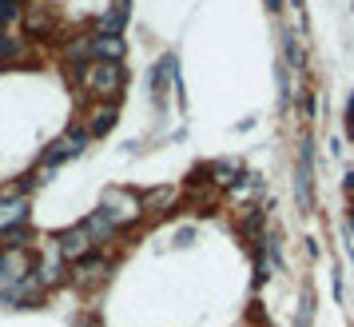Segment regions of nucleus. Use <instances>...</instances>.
<instances>
[{"instance_id":"9d476101","label":"nucleus","mask_w":354,"mask_h":327,"mask_svg":"<svg viewBox=\"0 0 354 327\" xmlns=\"http://www.w3.org/2000/svg\"><path fill=\"white\" fill-rule=\"evenodd\" d=\"M287 60H290V64H303V52H299L295 40H287Z\"/></svg>"},{"instance_id":"f03ea898","label":"nucleus","mask_w":354,"mask_h":327,"mask_svg":"<svg viewBox=\"0 0 354 327\" xmlns=\"http://www.w3.org/2000/svg\"><path fill=\"white\" fill-rule=\"evenodd\" d=\"M140 204H144V200L131 196V192H108V196H104V204H100L96 212L104 215L108 224H112V231H120V228H128L131 220L140 215Z\"/></svg>"},{"instance_id":"0eeeda50","label":"nucleus","mask_w":354,"mask_h":327,"mask_svg":"<svg viewBox=\"0 0 354 327\" xmlns=\"http://www.w3.org/2000/svg\"><path fill=\"white\" fill-rule=\"evenodd\" d=\"M108 272V263L100 260V256H84V260H76V279L80 283H92V279H100Z\"/></svg>"},{"instance_id":"6e6552de","label":"nucleus","mask_w":354,"mask_h":327,"mask_svg":"<svg viewBox=\"0 0 354 327\" xmlns=\"http://www.w3.org/2000/svg\"><path fill=\"white\" fill-rule=\"evenodd\" d=\"M112 124H115V108H104V112L96 116V124H92V132H88V136H104Z\"/></svg>"},{"instance_id":"1a4fd4ad","label":"nucleus","mask_w":354,"mask_h":327,"mask_svg":"<svg viewBox=\"0 0 354 327\" xmlns=\"http://www.w3.org/2000/svg\"><path fill=\"white\" fill-rule=\"evenodd\" d=\"M17 12H20L17 0H0V33H4V24H12V20H17Z\"/></svg>"},{"instance_id":"9b49d317","label":"nucleus","mask_w":354,"mask_h":327,"mask_svg":"<svg viewBox=\"0 0 354 327\" xmlns=\"http://www.w3.org/2000/svg\"><path fill=\"white\" fill-rule=\"evenodd\" d=\"M4 272H8V260H4V251H0V276H4Z\"/></svg>"},{"instance_id":"7ed1b4c3","label":"nucleus","mask_w":354,"mask_h":327,"mask_svg":"<svg viewBox=\"0 0 354 327\" xmlns=\"http://www.w3.org/2000/svg\"><path fill=\"white\" fill-rule=\"evenodd\" d=\"M84 140H88V132H72V136H64L56 148H48L44 168H56V164H64V160H72V156H80V152H84Z\"/></svg>"},{"instance_id":"ddd939ff","label":"nucleus","mask_w":354,"mask_h":327,"mask_svg":"<svg viewBox=\"0 0 354 327\" xmlns=\"http://www.w3.org/2000/svg\"><path fill=\"white\" fill-rule=\"evenodd\" d=\"M267 4H271V12H274V8H279V0H267Z\"/></svg>"},{"instance_id":"20e7f679","label":"nucleus","mask_w":354,"mask_h":327,"mask_svg":"<svg viewBox=\"0 0 354 327\" xmlns=\"http://www.w3.org/2000/svg\"><path fill=\"white\" fill-rule=\"evenodd\" d=\"M96 244V240H92V236H88V228H72V231H64V236H60V256H64V260H84V256H88V247Z\"/></svg>"},{"instance_id":"39448f33","label":"nucleus","mask_w":354,"mask_h":327,"mask_svg":"<svg viewBox=\"0 0 354 327\" xmlns=\"http://www.w3.org/2000/svg\"><path fill=\"white\" fill-rule=\"evenodd\" d=\"M295 196L299 208H310V140L299 148V172H295Z\"/></svg>"},{"instance_id":"f257e3e1","label":"nucleus","mask_w":354,"mask_h":327,"mask_svg":"<svg viewBox=\"0 0 354 327\" xmlns=\"http://www.w3.org/2000/svg\"><path fill=\"white\" fill-rule=\"evenodd\" d=\"M80 76H84V88L96 92V96H112V92L124 88V68L115 60H92V64L80 68Z\"/></svg>"},{"instance_id":"4468645a","label":"nucleus","mask_w":354,"mask_h":327,"mask_svg":"<svg viewBox=\"0 0 354 327\" xmlns=\"http://www.w3.org/2000/svg\"><path fill=\"white\" fill-rule=\"evenodd\" d=\"M351 231H354V215H351Z\"/></svg>"},{"instance_id":"423d86ee","label":"nucleus","mask_w":354,"mask_h":327,"mask_svg":"<svg viewBox=\"0 0 354 327\" xmlns=\"http://www.w3.org/2000/svg\"><path fill=\"white\" fill-rule=\"evenodd\" d=\"M24 215H28V204H24V200H4V204H0V228H4V231L20 228V224H24Z\"/></svg>"},{"instance_id":"f8f14e48","label":"nucleus","mask_w":354,"mask_h":327,"mask_svg":"<svg viewBox=\"0 0 354 327\" xmlns=\"http://www.w3.org/2000/svg\"><path fill=\"white\" fill-rule=\"evenodd\" d=\"M346 192H354V172H351V176H346Z\"/></svg>"}]
</instances>
